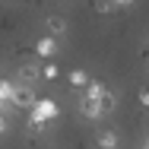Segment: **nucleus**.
I'll list each match as a JSON object with an SVG mask.
<instances>
[{"instance_id": "1", "label": "nucleus", "mask_w": 149, "mask_h": 149, "mask_svg": "<svg viewBox=\"0 0 149 149\" xmlns=\"http://www.w3.org/2000/svg\"><path fill=\"white\" fill-rule=\"evenodd\" d=\"M60 118V105L54 98H35L29 105V127L32 130H45L51 120Z\"/></svg>"}, {"instance_id": "2", "label": "nucleus", "mask_w": 149, "mask_h": 149, "mask_svg": "<svg viewBox=\"0 0 149 149\" xmlns=\"http://www.w3.org/2000/svg\"><path fill=\"white\" fill-rule=\"evenodd\" d=\"M38 95L32 89V83H13V95H10V105L13 108H29Z\"/></svg>"}, {"instance_id": "3", "label": "nucleus", "mask_w": 149, "mask_h": 149, "mask_svg": "<svg viewBox=\"0 0 149 149\" xmlns=\"http://www.w3.org/2000/svg\"><path fill=\"white\" fill-rule=\"evenodd\" d=\"M35 54L41 60L54 57V54H57V38H54V35H41V38L35 41Z\"/></svg>"}, {"instance_id": "4", "label": "nucleus", "mask_w": 149, "mask_h": 149, "mask_svg": "<svg viewBox=\"0 0 149 149\" xmlns=\"http://www.w3.org/2000/svg\"><path fill=\"white\" fill-rule=\"evenodd\" d=\"M79 114H83L86 120H102L105 118L102 108H98V102H95V98H86V95L79 98Z\"/></svg>"}, {"instance_id": "5", "label": "nucleus", "mask_w": 149, "mask_h": 149, "mask_svg": "<svg viewBox=\"0 0 149 149\" xmlns=\"http://www.w3.org/2000/svg\"><path fill=\"white\" fill-rule=\"evenodd\" d=\"M98 108H102V114H111V111L118 108V95H114V92L108 89V86H105V89L98 92Z\"/></svg>"}, {"instance_id": "6", "label": "nucleus", "mask_w": 149, "mask_h": 149, "mask_svg": "<svg viewBox=\"0 0 149 149\" xmlns=\"http://www.w3.org/2000/svg\"><path fill=\"white\" fill-rule=\"evenodd\" d=\"M45 29H48V35L60 38V35L67 32V19H63V16H48V19H45Z\"/></svg>"}, {"instance_id": "7", "label": "nucleus", "mask_w": 149, "mask_h": 149, "mask_svg": "<svg viewBox=\"0 0 149 149\" xmlns=\"http://www.w3.org/2000/svg\"><path fill=\"white\" fill-rule=\"evenodd\" d=\"M38 76H41V79H48V83H54V79L60 76V67L54 63V57H48L41 67H38Z\"/></svg>"}, {"instance_id": "8", "label": "nucleus", "mask_w": 149, "mask_h": 149, "mask_svg": "<svg viewBox=\"0 0 149 149\" xmlns=\"http://www.w3.org/2000/svg\"><path fill=\"white\" fill-rule=\"evenodd\" d=\"M89 79H92V76H89V73H86V70H79V67L67 73V83H70V89H83V86H86Z\"/></svg>"}, {"instance_id": "9", "label": "nucleus", "mask_w": 149, "mask_h": 149, "mask_svg": "<svg viewBox=\"0 0 149 149\" xmlns=\"http://www.w3.org/2000/svg\"><path fill=\"white\" fill-rule=\"evenodd\" d=\"M10 95H13V79H0V111L13 108L10 105Z\"/></svg>"}, {"instance_id": "10", "label": "nucleus", "mask_w": 149, "mask_h": 149, "mask_svg": "<svg viewBox=\"0 0 149 149\" xmlns=\"http://www.w3.org/2000/svg\"><path fill=\"white\" fill-rule=\"evenodd\" d=\"M38 79V63H22L19 67V83H35Z\"/></svg>"}, {"instance_id": "11", "label": "nucleus", "mask_w": 149, "mask_h": 149, "mask_svg": "<svg viewBox=\"0 0 149 149\" xmlns=\"http://www.w3.org/2000/svg\"><path fill=\"white\" fill-rule=\"evenodd\" d=\"M98 146L102 149H114L118 146V133H102V136H98Z\"/></svg>"}, {"instance_id": "12", "label": "nucleus", "mask_w": 149, "mask_h": 149, "mask_svg": "<svg viewBox=\"0 0 149 149\" xmlns=\"http://www.w3.org/2000/svg\"><path fill=\"white\" fill-rule=\"evenodd\" d=\"M92 10H95L98 16H108V13H114V3H111V0H98Z\"/></svg>"}, {"instance_id": "13", "label": "nucleus", "mask_w": 149, "mask_h": 149, "mask_svg": "<svg viewBox=\"0 0 149 149\" xmlns=\"http://www.w3.org/2000/svg\"><path fill=\"white\" fill-rule=\"evenodd\" d=\"M6 130H10V124H6V114H3V111H0V136H3V133H6Z\"/></svg>"}, {"instance_id": "14", "label": "nucleus", "mask_w": 149, "mask_h": 149, "mask_svg": "<svg viewBox=\"0 0 149 149\" xmlns=\"http://www.w3.org/2000/svg\"><path fill=\"white\" fill-rule=\"evenodd\" d=\"M111 3H114V6H130L133 0H111Z\"/></svg>"}, {"instance_id": "15", "label": "nucleus", "mask_w": 149, "mask_h": 149, "mask_svg": "<svg viewBox=\"0 0 149 149\" xmlns=\"http://www.w3.org/2000/svg\"><path fill=\"white\" fill-rule=\"evenodd\" d=\"M29 3H41V0H29Z\"/></svg>"}]
</instances>
